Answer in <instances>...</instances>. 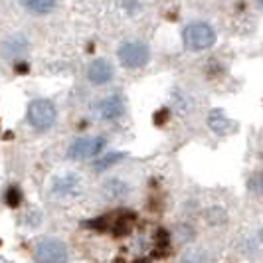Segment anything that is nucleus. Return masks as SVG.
I'll return each instance as SVG.
<instances>
[{
    "label": "nucleus",
    "instance_id": "nucleus-14",
    "mask_svg": "<svg viewBox=\"0 0 263 263\" xmlns=\"http://www.w3.org/2000/svg\"><path fill=\"white\" fill-rule=\"evenodd\" d=\"M248 190L251 194H263V171L251 172V176L248 178Z\"/></svg>",
    "mask_w": 263,
    "mask_h": 263
},
{
    "label": "nucleus",
    "instance_id": "nucleus-8",
    "mask_svg": "<svg viewBox=\"0 0 263 263\" xmlns=\"http://www.w3.org/2000/svg\"><path fill=\"white\" fill-rule=\"evenodd\" d=\"M85 78L95 87L109 85L115 79V66L105 58H97V60L89 62V66L85 69Z\"/></svg>",
    "mask_w": 263,
    "mask_h": 263
},
{
    "label": "nucleus",
    "instance_id": "nucleus-16",
    "mask_svg": "<svg viewBox=\"0 0 263 263\" xmlns=\"http://www.w3.org/2000/svg\"><path fill=\"white\" fill-rule=\"evenodd\" d=\"M259 2V6H261V10H263V0H257Z\"/></svg>",
    "mask_w": 263,
    "mask_h": 263
},
{
    "label": "nucleus",
    "instance_id": "nucleus-1",
    "mask_svg": "<svg viewBox=\"0 0 263 263\" xmlns=\"http://www.w3.org/2000/svg\"><path fill=\"white\" fill-rule=\"evenodd\" d=\"M218 42V32L206 20H192L182 28V44L188 52H208Z\"/></svg>",
    "mask_w": 263,
    "mask_h": 263
},
{
    "label": "nucleus",
    "instance_id": "nucleus-6",
    "mask_svg": "<svg viewBox=\"0 0 263 263\" xmlns=\"http://www.w3.org/2000/svg\"><path fill=\"white\" fill-rule=\"evenodd\" d=\"M125 111H127V101L119 91L99 97L91 107V113L95 115V119H99L103 123L119 121L125 115Z\"/></svg>",
    "mask_w": 263,
    "mask_h": 263
},
{
    "label": "nucleus",
    "instance_id": "nucleus-7",
    "mask_svg": "<svg viewBox=\"0 0 263 263\" xmlns=\"http://www.w3.org/2000/svg\"><path fill=\"white\" fill-rule=\"evenodd\" d=\"M81 190H83V180L79 174L71 171L53 176L52 184H50V192L58 198H73L81 194Z\"/></svg>",
    "mask_w": 263,
    "mask_h": 263
},
{
    "label": "nucleus",
    "instance_id": "nucleus-9",
    "mask_svg": "<svg viewBox=\"0 0 263 263\" xmlns=\"http://www.w3.org/2000/svg\"><path fill=\"white\" fill-rule=\"evenodd\" d=\"M208 127L220 137H230L237 131V123L226 115L224 109H212L208 113Z\"/></svg>",
    "mask_w": 263,
    "mask_h": 263
},
{
    "label": "nucleus",
    "instance_id": "nucleus-17",
    "mask_svg": "<svg viewBox=\"0 0 263 263\" xmlns=\"http://www.w3.org/2000/svg\"><path fill=\"white\" fill-rule=\"evenodd\" d=\"M261 241H263V230H261Z\"/></svg>",
    "mask_w": 263,
    "mask_h": 263
},
{
    "label": "nucleus",
    "instance_id": "nucleus-15",
    "mask_svg": "<svg viewBox=\"0 0 263 263\" xmlns=\"http://www.w3.org/2000/svg\"><path fill=\"white\" fill-rule=\"evenodd\" d=\"M22 202V192H20V188L18 186H10L8 190H6V204L8 206H18Z\"/></svg>",
    "mask_w": 263,
    "mask_h": 263
},
{
    "label": "nucleus",
    "instance_id": "nucleus-13",
    "mask_svg": "<svg viewBox=\"0 0 263 263\" xmlns=\"http://www.w3.org/2000/svg\"><path fill=\"white\" fill-rule=\"evenodd\" d=\"M123 158H125V155H123V153H117V151H113V153H103V155H99L95 160H91V166L97 172H107L109 168H113L115 164H119Z\"/></svg>",
    "mask_w": 263,
    "mask_h": 263
},
{
    "label": "nucleus",
    "instance_id": "nucleus-5",
    "mask_svg": "<svg viewBox=\"0 0 263 263\" xmlns=\"http://www.w3.org/2000/svg\"><path fill=\"white\" fill-rule=\"evenodd\" d=\"M36 263H67L69 251L67 246L58 237H40L32 248Z\"/></svg>",
    "mask_w": 263,
    "mask_h": 263
},
{
    "label": "nucleus",
    "instance_id": "nucleus-3",
    "mask_svg": "<svg viewBox=\"0 0 263 263\" xmlns=\"http://www.w3.org/2000/svg\"><path fill=\"white\" fill-rule=\"evenodd\" d=\"M107 137L103 135H83L76 137L67 146V158L69 160H95L103 155L107 148Z\"/></svg>",
    "mask_w": 263,
    "mask_h": 263
},
{
    "label": "nucleus",
    "instance_id": "nucleus-10",
    "mask_svg": "<svg viewBox=\"0 0 263 263\" xmlns=\"http://www.w3.org/2000/svg\"><path fill=\"white\" fill-rule=\"evenodd\" d=\"M28 46L30 44H28V40L22 34H14V36H10V38H6L2 42L0 53L6 60H10V62H18V60H22L28 53Z\"/></svg>",
    "mask_w": 263,
    "mask_h": 263
},
{
    "label": "nucleus",
    "instance_id": "nucleus-12",
    "mask_svg": "<svg viewBox=\"0 0 263 263\" xmlns=\"http://www.w3.org/2000/svg\"><path fill=\"white\" fill-rule=\"evenodd\" d=\"M20 4L34 16H46L55 10L58 0H20Z\"/></svg>",
    "mask_w": 263,
    "mask_h": 263
},
{
    "label": "nucleus",
    "instance_id": "nucleus-11",
    "mask_svg": "<svg viewBox=\"0 0 263 263\" xmlns=\"http://www.w3.org/2000/svg\"><path fill=\"white\" fill-rule=\"evenodd\" d=\"M129 192H131L129 184L125 180H121V178H109L103 184V194L107 198H111V200H123Z\"/></svg>",
    "mask_w": 263,
    "mask_h": 263
},
{
    "label": "nucleus",
    "instance_id": "nucleus-2",
    "mask_svg": "<svg viewBox=\"0 0 263 263\" xmlns=\"http://www.w3.org/2000/svg\"><path fill=\"white\" fill-rule=\"evenodd\" d=\"M26 121L34 131H50L58 121V107L53 101L46 99V97H36L26 107Z\"/></svg>",
    "mask_w": 263,
    "mask_h": 263
},
{
    "label": "nucleus",
    "instance_id": "nucleus-4",
    "mask_svg": "<svg viewBox=\"0 0 263 263\" xmlns=\"http://www.w3.org/2000/svg\"><path fill=\"white\" fill-rule=\"evenodd\" d=\"M117 60L127 69H141L151 62V48L141 40H125L119 44Z\"/></svg>",
    "mask_w": 263,
    "mask_h": 263
}]
</instances>
